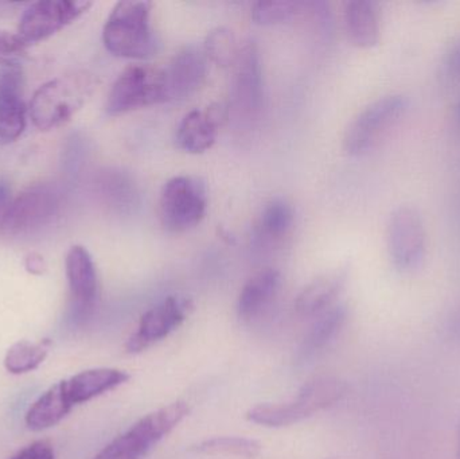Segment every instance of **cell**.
Masks as SVG:
<instances>
[{
	"mask_svg": "<svg viewBox=\"0 0 460 459\" xmlns=\"http://www.w3.org/2000/svg\"><path fill=\"white\" fill-rule=\"evenodd\" d=\"M226 119L223 104H213L186 113L177 129V143L186 153L199 154L213 147Z\"/></svg>",
	"mask_w": 460,
	"mask_h": 459,
	"instance_id": "obj_14",
	"label": "cell"
},
{
	"mask_svg": "<svg viewBox=\"0 0 460 459\" xmlns=\"http://www.w3.org/2000/svg\"><path fill=\"white\" fill-rule=\"evenodd\" d=\"M67 396L65 380L57 383L40 396L30 407L24 423L32 431H43L61 423L73 410Z\"/></svg>",
	"mask_w": 460,
	"mask_h": 459,
	"instance_id": "obj_19",
	"label": "cell"
},
{
	"mask_svg": "<svg viewBox=\"0 0 460 459\" xmlns=\"http://www.w3.org/2000/svg\"><path fill=\"white\" fill-rule=\"evenodd\" d=\"M94 85L93 75L86 72L69 73L43 84L30 102L32 123L40 131L64 126L85 104Z\"/></svg>",
	"mask_w": 460,
	"mask_h": 459,
	"instance_id": "obj_3",
	"label": "cell"
},
{
	"mask_svg": "<svg viewBox=\"0 0 460 459\" xmlns=\"http://www.w3.org/2000/svg\"><path fill=\"white\" fill-rule=\"evenodd\" d=\"M281 287L280 272L265 269L252 277L241 290L237 310L240 318L252 321L270 306Z\"/></svg>",
	"mask_w": 460,
	"mask_h": 459,
	"instance_id": "obj_18",
	"label": "cell"
},
{
	"mask_svg": "<svg viewBox=\"0 0 460 459\" xmlns=\"http://www.w3.org/2000/svg\"><path fill=\"white\" fill-rule=\"evenodd\" d=\"M24 267H26L29 274L37 275V277L45 274L46 269H48L45 259L37 252H31L26 256V259H24Z\"/></svg>",
	"mask_w": 460,
	"mask_h": 459,
	"instance_id": "obj_31",
	"label": "cell"
},
{
	"mask_svg": "<svg viewBox=\"0 0 460 459\" xmlns=\"http://www.w3.org/2000/svg\"><path fill=\"white\" fill-rule=\"evenodd\" d=\"M26 58V45L18 35L0 30V66L19 65Z\"/></svg>",
	"mask_w": 460,
	"mask_h": 459,
	"instance_id": "obj_28",
	"label": "cell"
},
{
	"mask_svg": "<svg viewBox=\"0 0 460 459\" xmlns=\"http://www.w3.org/2000/svg\"><path fill=\"white\" fill-rule=\"evenodd\" d=\"M66 278L72 299V318L83 322L89 317L99 294L96 267L86 248L75 245L66 256Z\"/></svg>",
	"mask_w": 460,
	"mask_h": 459,
	"instance_id": "obj_13",
	"label": "cell"
},
{
	"mask_svg": "<svg viewBox=\"0 0 460 459\" xmlns=\"http://www.w3.org/2000/svg\"><path fill=\"white\" fill-rule=\"evenodd\" d=\"M346 278L348 274L345 269H337L316 278L297 296L295 304L296 312L305 317L326 312L345 287Z\"/></svg>",
	"mask_w": 460,
	"mask_h": 459,
	"instance_id": "obj_20",
	"label": "cell"
},
{
	"mask_svg": "<svg viewBox=\"0 0 460 459\" xmlns=\"http://www.w3.org/2000/svg\"><path fill=\"white\" fill-rule=\"evenodd\" d=\"M23 73L19 65L0 66V99L10 96H22Z\"/></svg>",
	"mask_w": 460,
	"mask_h": 459,
	"instance_id": "obj_29",
	"label": "cell"
},
{
	"mask_svg": "<svg viewBox=\"0 0 460 459\" xmlns=\"http://www.w3.org/2000/svg\"><path fill=\"white\" fill-rule=\"evenodd\" d=\"M302 13L303 3L270 0V2H257L253 5L252 19L257 24L270 26V24L286 23Z\"/></svg>",
	"mask_w": 460,
	"mask_h": 459,
	"instance_id": "obj_26",
	"label": "cell"
},
{
	"mask_svg": "<svg viewBox=\"0 0 460 459\" xmlns=\"http://www.w3.org/2000/svg\"><path fill=\"white\" fill-rule=\"evenodd\" d=\"M205 53L220 66H230L237 61V42L234 34L226 27H217L205 40Z\"/></svg>",
	"mask_w": 460,
	"mask_h": 459,
	"instance_id": "obj_27",
	"label": "cell"
},
{
	"mask_svg": "<svg viewBox=\"0 0 460 459\" xmlns=\"http://www.w3.org/2000/svg\"><path fill=\"white\" fill-rule=\"evenodd\" d=\"M190 414L185 402H174L137 420L92 459H143Z\"/></svg>",
	"mask_w": 460,
	"mask_h": 459,
	"instance_id": "obj_4",
	"label": "cell"
},
{
	"mask_svg": "<svg viewBox=\"0 0 460 459\" xmlns=\"http://www.w3.org/2000/svg\"><path fill=\"white\" fill-rule=\"evenodd\" d=\"M294 210L288 202L273 199L262 209L256 225V234L262 243L280 242L291 231Z\"/></svg>",
	"mask_w": 460,
	"mask_h": 459,
	"instance_id": "obj_22",
	"label": "cell"
},
{
	"mask_svg": "<svg viewBox=\"0 0 460 459\" xmlns=\"http://www.w3.org/2000/svg\"><path fill=\"white\" fill-rule=\"evenodd\" d=\"M129 377L131 376L121 369H88L65 380V387L73 406H78L126 384Z\"/></svg>",
	"mask_w": 460,
	"mask_h": 459,
	"instance_id": "obj_16",
	"label": "cell"
},
{
	"mask_svg": "<svg viewBox=\"0 0 460 459\" xmlns=\"http://www.w3.org/2000/svg\"><path fill=\"white\" fill-rule=\"evenodd\" d=\"M456 116H458V119L460 120V102H458V105H456Z\"/></svg>",
	"mask_w": 460,
	"mask_h": 459,
	"instance_id": "obj_35",
	"label": "cell"
},
{
	"mask_svg": "<svg viewBox=\"0 0 460 459\" xmlns=\"http://www.w3.org/2000/svg\"><path fill=\"white\" fill-rule=\"evenodd\" d=\"M343 21L349 40L359 49H372L381 38L380 10L370 0H351L345 4Z\"/></svg>",
	"mask_w": 460,
	"mask_h": 459,
	"instance_id": "obj_17",
	"label": "cell"
},
{
	"mask_svg": "<svg viewBox=\"0 0 460 459\" xmlns=\"http://www.w3.org/2000/svg\"><path fill=\"white\" fill-rule=\"evenodd\" d=\"M92 7L85 0H46L32 3L22 15L18 37L24 45L48 40Z\"/></svg>",
	"mask_w": 460,
	"mask_h": 459,
	"instance_id": "obj_11",
	"label": "cell"
},
{
	"mask_svg": "<svg viewBox=\"0 0 460 459\" xmlns=\"http://www.w3.org/2000/svg\"><path fill=\"white\" fill-rule=\"evenodd\" d=\"M456 459H460V415L458 419V425H456Z\"/></svg>",
	"mask_w": 460,
	"mask_h": 459,
	"instance_id": "obj_33",
	"label": "cell"
},
{
	"mask_svg": "<svg viewBox=\"0 0 460 459\" xmlns=\"http://www.w3.org/2000/svg\"><path fill=\"white\" fill-rule=\"evenodd\" d=\"M193 309V302L186 296H167L140 318L139 325L127 340V352L137 355L164 341L188 320Z\"/></svg>",
	"mask_w": 460,
	"mask_h": 459,
	"instance_id": "obj_10",
	"label": "cell"
},
{
	"mask_svg": "<svg viewBox=\"0 0 460 459\" xmlns=\"http://www.w3.org/2000/svg\"><path fill=\"white\" fill-rule=\"evenodd\" d=\"M386 248L397 271L408 274L420 269L426 259L427 232L416 207L402 205L391 213L386 226Z\"/></svg>",
	"mask_w": 460,
	"mask_h": 459,
	"instance_id": "obj_9",
	"label": "cell"
},
{
	"mask_svg": "<svg viewBox=\"0 0 460 459\" xmlns=\"http://www.w3.org/2000/svg\"><path fill=\"white\" fill-rule=\"evenodd\" d=\"M169 102L164 69L153 65H132L113 83L105 110L118 116L140 108Z\"/></svg>",
	"mask_w": 460,
	"mask_h": 459,
	"instance_id": "obj_5",
	"label": "cell"
},
{
	"mask_svg": "<svg viewBox=\"0 0 460 459\" xmlns=\"http://www.w3.org/2000/svg\"><path fill=\"white\" fill-rule=\"evenodd\" d=\"M26 127V107L22 96L0 99V145L15 142Z\"/></svg>",
	"mask_w": 460,
	"mask_h": 459,
	"instance_id": "obj_24",
	"label": "cell"
},
{
	"mask_svg": "<svg viewBox=\"0 0 460 459\" xmlns=\"http://www.w3.org/2000/svg\"><path fill=\"white\" fill-rule=\"evenodd\" d=\"M207 59L196 46H188L164 67L170 100H185L199 91L207 77Z\"/></svg>",
	"mask_w": 460,
	"mask_h": 459,
	"instance_id": "obj_15",
	"label": "cell"
},
{
	"mask_svg": "<svg viewBox=\"0 0 460 459\" xmlns=\"http://www.w3.org/2000/svg\"><path fill=\"white\" fill-rule=\"evenodd\" d=\"M193 450L201 455L254 458L261 452V446L253 439L223 437V438H213L201 442V444L196 445Z\"/></svg>",
	"mask_w": 460,
	"mask_h": 459,
	"instance_id": "obj_25",
	"label": "cell"
},
{
	"mask_svg": "<svg viewBox=\"0 0 460 459\" xmlns=\"http://www.w3.org/2000/svg\"><path fill=\"white\" fill-rule=\"evenodd\" d=\"M151 8L150 2H119L102 30L108 51L124 58L145 59L153 56L158 40L151 26Z\"/></svg>",
	"mask_w": 460,
	"mask_h": 459,
	"instance_id": "obj_2",
	"label": "cell"
},
{
	"mask_svg": "<svg viewBox=\"0 0 460 459\" xmlns=\"http://www.w3.org/2000/svg\"><path fill=\"white\" fill-rule=\"evenodd\" d=\"M10 459H54V450L48 441H37Z\"/></svg>",
	"mask_w": 460,
	"mask_h": 459,
	"instance_id": "obj_30",
	"label": "cell"
},
{
	"mask_svg": "<svg viewBox=\"0 0 460 459\" xmlns=\"http://www.w3.org/2000/svg\"><path fill=\"white\" fill-rule=\"evenodd\" d=\"M348 393L345 383L335 377H319L303 385L296 398L284 403H262L246 412V419L265 428H287L334 406Z\"/></svg>",
	"mask_w": 460,
	"mask_h": 459,
	"instance_id": "obj_1",
	"label": "cell"
},
{
	"mask_svg": "<svg viewBox=\"0 0 460 459\" xmlns=\"http://www.w3.org/2000/svg\"><path fill=\"white\" fill-rule=\"evenodd\" d=\"M407 96L388 94L365 107L349 124L343 137V148L351 156L369 153L384 135L394 128L407 112Z\"/></svg>",
	"mask_w": 460,
	"mask_h": 459,
	"instance_id": "obj_7",
	"label": "cell"
},
{
	"mask_svg": "<svg viewBox=\"0 0 460 459\" xmlns=\"http://www.w3.org/2000/svg\"><path fill=\"white\" fill-rule=\"evenodd\" d=\"M7 186L4 183L0 182V202L4 201L5 197H7Z\"/></svg>",
	"mask_w": 460,
	"mask_h": 459,
	"instance_id": "obj_34",
	"label": "cell"
},
{
	"mask_svg": "<svg viewBox=\"0 0 460 459\" xmlns=\"http://www.w3.org/2000/svg\"><path fill=\"white\" fill-rule=\"evenodd\" d=\"M232 105L238 120L252 121L260 115L264 99L259 49L249 40L238 53Z\"/></svg>",
	"mask_w": 460,
	"mask_h": 459,
	"instance_id": "obj_12",
	"label": "cell"
},
{
	"mask_svg": "<svg viewBox=\"0 0 460 459\" xmlns=\"http://www.w3.org/2000/svg\"><path fill=\"white\" fill-rule=\"evenodd\" d=\"M208 207L207 186L188 175L172 178L164 183L159 197V217L164 228L185 232L205 217Z\"/></svg>",
	"mask_w": 460,
	"mask_h": 459,
	"instance_id": "obj_8",
	"label": "cell"
},
{
	"mask_svg": "<svg viewBox=\"0 0 460 459\" xmlns=\"http://www.w3.org/2000/svg\"><path fill=\"white\" fill-rule=\"evenodd\" d=\"M61 207V191L54 183H35L22 191L3 213L0 234L27 236L49 225Z\"/></svg>",
	"mask_w": 460,
	"mask_h": 459,
	"instance_id": "obj_6",
	"label": "cell"
},
{
	"mask_svg": "<svg viewBox=\"0 0 460 459\" xmlns=\"http://www.w3.org/2000/svg\"><path fill=\"white\" fill-rule=\"evenodd\" d=\"M447 65L450 72L460 80V42L454 46L453 50H451Z\"/></svg>",
	"mask_w": 460,
	"mask_h": 459,
	"instance_id": "obj_32",
	"label": "cell"
},
{
	"mask_svg": "<svg viewBox=\"0 0 460 459\" xmlns=\"http://www.w3.org/2000/svg\"><path fill=\"white\" fill-rule=\"evenodd\" d=\"M456 331L460 334V317L458 318V322H456Z\"/></svg>",
	"mask_w": 460,
	"mask_h": 459,
	"instance_id": "obj_36",
	"label": "cell"
},
{
	"mask_svg": "<svg viewBox=\"0 0 460 459\" xmlns=\"http://www.w3.org/2000/svg\"><path fill=\"white\" fill-rule=\"evenodd\" d=\"M346 318H348V309L343 305L332 306L322 313V317L314 323L313 328L303 340L297 358L300 361L308 360L324 349L340 333L341 329L345 325Z\"/></svg>",
	"mask_w": 460,
	"mask_h": 459,
	"instance_id": "obj_21",
	"label": "cell"
},
{
	"mask_svg": "<svg viewBox=\"0 0 460 459\" xmlns=\"http://www.w3.org/2000/svg\"><path fill=\"white\" fill-rule=\"evenodd\" d=\"M48 352V342H16L5 353V369L13 375L29 374L46 360Z\"/></svg>",
	"mask_w": 460,
	"mask_h": 459,
	"instance_id": "obj_23",
	"label": "cell"
}]
</instances>
